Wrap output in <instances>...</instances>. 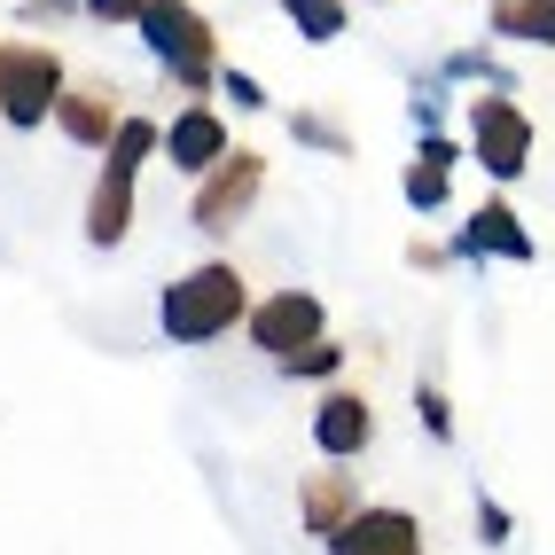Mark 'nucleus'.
I'll use <instances>...</instances> for the list:
<instances>
[{
    "mask_svg": "<svg viewBox=\"0 0 555 555\" xmlns=\"http://www.w3.org/2000/svg\"><path fill=\"white\" fill-rule=\"evenodd\" d=\"M243 313H250V282H243V267H228V258L172 274L165 298H157V328L172 345H211V337H228V328H243Z\"/></svg>",
    "mask_w": 555,
    "mask_h": 555,
    "instance_id": "f257e3e1",
    "label": "nucleus"
},
{
    "mask_svg": "<svg viewBox=\"0 0 555 555\" xmlns=\"http://www.w3.org/2000/svg\"><path fill=\"white\" fill-rule=\"evenodd\" d=\"M157 118H118V133H109V150L94 165V196H87V243L94 250H118L126 228H133V180H141V157L157 150Z\"/></svg>",
    "mask_w": 555,
    "mask_h": 555,
    "instance_id": "f03ea898",
    "label": "nucleus"
},
{
    "mask_svg": "<svg viewBox=\"0 0 555 555\" xmlns=\"http://www.w3.org/2000/svg\"><path fill=\"white\" fill-rule=\"evenodd\" d=\"M141 40L189 87V102H204L219 87V24H204L196 0H150V9H141Z\"/></svg>",
    "mask_w": 555,
    "mask_h": 555,
    "instance_id": "7ed1b4c3",
    "label": "nucleus"
},
{
    "mask_svg": "<svg viewBox=\"0 0 555 555\" xmlns=\"http://www.w3.org/2000/svg\"><path fill=\"white\" fill-rule=\"evenodd\" d=\"M63 87H70V70L48 40H0V126H16V133L48 126Z\"/></svg>",
    "mask_w": 555,
    "mask_h": 555,
    "instance_id": "20e7f679",
    "label": "nucleus"
},
{
    "mask_svg": "<svg viewBox=\"0 0 555 555\" xmlns=\"http://www.w3.org/2000/svg\"><path fill=\"white\" fill-rule=\"evenodd\" d=\"M258 189H267V157L235 141V150H228V157H219V165L196 180V204H189L196 235H228V228H243L250 204H258Z\"/></svg>",
    "mask_w": 555,
    "mask_h": 555,
    "instance_id": "39448f33",
    "label": "nucleus"
},
{
    "mask_svg": "<svg viewBox=\"0 0 555 555\" xmlns=\"http://www.w3.org/2000/svg\"><path fill=\"white\" fill-rule=\"evenodd\" d=\"M469 157L486 165L501 189H508V180H525L532 172V118L508 94H477L469 102Z\"/></svg>",
    "mask_w": 555,
    "mask_h": 555,
    "instance_id": "423d86ee",
    "label": "nucleus"
},
{
    "mask_svg": "<svg viewBox=\"0 0 555 555\" xmlns=\"http://www.w3.org/2000/svg\"><path fill=\"white\" fill-rule=\"evenodd\" d=\"M243 328H250V345L267 360H289V352H306L313 337H328V306L313 298V289H274V298H250Z\"/></svg>",
    "mask_w": 555,
    "mask_h": 555,
    "instance_id": "0eeeda50",
    "label": "nucleus"
},
{
    "mask_svg": "<svg viewBox=\"0 0 555 555\" xmlns=\"http://www.w3.org/2000/svg\"><path fill=\"white\" fill-rule=\"evenodd\" d=\"M321 547H328V555H423V525H415V508L360 501Z\"/></svg>",
    "mask_w": 555,
    "mask_h": 555,
    "instance_id": "6e6552de",
    "label": "nucleus"
},
{
    "mask_svg": "<svg viewBox=\"0 0 555 555\" xmlns=\"http://www.w3.org/2000/svg\"><path fill=\"white\" fill-rule=\"evenodd\" d=\"M454 258H508V267H532V228L516 219V204L508 196H486V204H469V219L454 228V243H447Z\"/></svg>",
    "mask_w": 555,
    "mask_h": 555,
    "instance_id": "1a4fd4ad",
    "label": "nucleus"
},
{
    "mask_svg": "<svg viewBox=\"0 0 555 555\" xmlns=\"http://www.w3.org/2000/svg\"><path fill=\"white\" fill-rule=\"evenodd\" d=\"M157 150L172 157V172H189V180H204L219 157L235 150V133H228V118H219L211 102H189V109H172V126H165V141Z\"/></svg>",
    "mask_w": 555,
    "mask_h": 555,
    "instance_id": "9d476101",
    "label": "nucleus"
},
{
    "mask_svg": "<svg viewBox=\"0 0 555 555\" xmlns=\"http://www.w3.org/2000/svg\"><path fill=\"white\" fill-rule=\"evenodd\" d=\"M367 438H376V406H367L360 391H328L321 406H313V447L328 454V462H352V454H367Z\"/></svg>",
    "mask_w": 555,
    "mask_h": 555,
    "instance_id": "9b49d317",
    "label": "nucleus"
},
{
    "mask_svg": "<svg viewBox=\"0 0 555 555\" xmlns=\"http://www.w3.org/2000/svg\"><path fill=\"white\" fill-rule=\"evenodd\" d=\"M118 87L109 79H87V87H63V102H55V126L79 141V150H109V133H118Z\"/></svg>",
    "mask_w": 555,
    "mask_h": 555,
    "instance_id": "f8f14e48",
    "label": "nucleus"
},
{
    "mask_svg": "<svg viewBox=\"0 0 555 555\" xmlns=\"http://www.w3.org/2000/svg\"><path fill=\"white\" fill-rule=\"evenodd\" d=\"M360 508V486H352V462H321L306 486H298V516H306V532L313 540H328L345 525V516Z\"/></svg>",
    "mask_w": 555,
    "mask_h": 555,
    "instance_id": "ddd939ff",
    "label": "nucleus"
},
{
    "mask_svg": "<svg viewBox=\"0 0 555 555\" xmlns=\"http://www.w3.org/2000/svg\"><path fill=\"white\" fill-rule=\"evenodd\" d=\"M493 40H508V48H555V0H493Z\"/></svg>",
    "mask_w": 555,
    "mask_h": 555,
    "instance_id": "4468645a",
    "label": "nucleus"
},
{
    "mask_svg": "<svg viewBox=\"0 0 555 555\" xmlns=\"http://www.w3.org/2000/svg\"><path fill=\"white\" fill-rule=\"evenodd\" d=\"M282 16L298 24V40H313V48L345 40V24H352V9H345V0H282Z\"/></svg>",
    "mask_w": 555,
    "mask_h": 555,
    "instance_id": "2eb2a0df",
    "label": "nucleus"
},
{
    "mask_svg": "<svg viewBox=\"0 0 555 555\" xmlns=\"http://www.w3.org/2000/svg\"><path fill=\"white\" fill-rule=\"evenodd\" d=\"M337 367H345V337H313L306 352L282 360V376H289V384H328Z\"/></svg>",
    "mask_w": 555,
    "mask_h": 555,
    "instance_id": "dca6fc26",
    "label": "nucleus"
},
{
    "mask_svg": "<svg viewBox=\"0 0 555 555\" xmlns=\"http://www.w3.org/2000/svg\"><path fill=\"white\" fill-rule=\"evenodd\" d=\"M289 141H306L321 157H352V133L337 118H321V109H289Z\"/></svg>",
    "mask_w": 555,
    "mask_h": 555,
    "instance_id": "f3484780",
    "label": "nucleus"
},
{
    "mask_svg": "<svg viewBox=\"0 0 555 555\" xmlns=\"http://www.w3.org/2000/svg\"><path fill=\"white\" fill-rule=\"evenodd\" d=\"M399 189H406V204H415V211H447V196H454V172H438V165H406L399 172Z\"/></svg>",
    "mask_w": 555,
    "mask_h": 555,
    "instance_id": "a211bd4d",
    "label": "nucleus"
},
{
    "mask_svg": "<svg viewBox=\"0 0 555 555\" xmlns=\"http://www.w3.org/2000/svg\"><path fill=\"white\" fill-rule=\"evenodd\" d=\"M415 415H423V430H430V438H454V399L438 391V384H423V391H415Z\"/></svg>",
    "mask_w": 555,
    "mask_h": 555,
    "instance_id": "6ab92c4d",
    "label": "nucleus"
},
{
    "mask_svg": "<svg viewBox=\"0 0 555 555\" xmlns=\"http://www.w3.org/2000/svg\"><path fill=\"white\" fill-rule=\"evenodd\" d=\"M477 540H486V547H508V540H516V516H508L493 493H477Z\"/></svg>",
    "mask_w": 555,
    "mask_h": 555,
    "instance_id": "aec40b11",
    "label": "nucleus"
},
{
    "mask_svg": "<svg viewBox=\"0 0 555 555\" xmlns=\"http://www.w3.org/2000/svg\"><path fill=\"white\" fill-rule=\"evenodd\" d=\"M415 157H423V165H438V172H454V165H462L469 150H462V141H454V133H438V126H430V133L415 141Z\"/></svg>",
    "mask_w": 555,
    "mask_h": 555,
    "instance_id": "412c9836",
    "label": "nucleus"
},
{
    "mask_svg": "<svg viewBox=\"0 0 555 555\" xmlns=\"http://www.w3.org/2000/svg\"><path fill=\"white\" fill-rule=\"evenodd\" d=\"M219 87H228V102H235V109H267V87H258L250 70H219Z\"/></svg>",
    "mask_w": 555,
    "mask_h": 555,
    "instance_id": "4be33fe9",
    "label": "nucleus"
},
{
    "mask_svg": "<svg viewBox=\"0 0 555 555\" xmlns=\"http://www.w3.org/2000/svg\"><path fill=\"white\" fill-rule=\"evenodd\" d=\"M79 9H87L94 24H141V9H150V0H79Z\"/></svg>",
    "mask_w": 555,
    "mask_h": 555,
    "instance_id": "5701e85b",
    "label": "nucleus"
},
{
    "mask_svg": "<svg viewBox=\"0 0 555 555\" xmlns=\"http://www.w3.org/2000/svg\"><path fill=\"white\" fill-rule=\"evenodd\" d=\"M447 243H406V267H415V274H438V267H447Z\"/></svg>",
    "mask_w": 555,
    "mask_h": 555,
    "instance_id": "b1692460",
    "label": "nucleus"
}]
</instances>
